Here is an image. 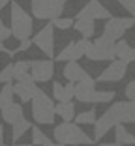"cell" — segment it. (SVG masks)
Returning <instances> with one entry per match:
<instances>
[{"label":"cell","instance_id":"cell-24","mask_svg":"<svg viewBox=\"0 0 135 146\" xmlns=\"http://www.w3.org/2000/svg\"><path fill=\"white\" fill-rule=\"evenodd\" d=\"M96 120H98V116H96V111H94V109L79 112V114L75 116V124H79V125H94Z\"/></svg>","mask_w":135,"mask_h":146},{"label":"cell","instance_id":"cell-11","mask_svg":"<svg viewBox=\"0 0 135 146\" xmlns=\"http://www.w3.org/2000/svg\"><path fill=\"white\" fill-rule=\"evenodd\" d=\"M96 92V79H92L90 75L84 77L83 81L75 82V99L81 103H94Z\"/></svg>","mask_w":135,"mask_h":146},{"label":"cell","instance_id":"cell-37","mask_svg":"<svg viewBox=\"0 0 135 146\" xmlns=\"http://www.w3.org/2000/svg\"><path fill=\"white\" fill-rule=\"evenodd\" d=\"M98 146H116V144H109V142H103V144H98Z\"/></svg>","mask_w":135,"mask_h":146},{"label":"cell","instance_id":"cell-23","mask_svg":"<svg viewBox=\"0 0 135 146\" xmlns=\"http://www.w3.org/2000/svg\"><path fill=\"white\" fill-rule=\"evenodd\" d=\"M13 96H15V90H13V84L8 82L4 84V88L0 90V109L8 107V105L13 103Z\"/></svg>","mask_w":135,"mask_h":146},{"label":"cell","instance_id":"cell-8","mask_svg":"<svg viewBox=\"0 0 135 146\" xmlns=\"http://www.w3.org/2000/svg\"><path fill=\"white\" fill-rule=\"evenodd\" d=\"M88 47H90V41L84 39V38L79 39V41H71L55 56V60L57 62H77L79 58L86 56V49Z\"/></svg>","mask_w":135,"mask_h":146},{"label":"cell","instance_id":"cell-34","mask_svg":"<svg viewBox=\"0 0 135 146\" xmlns=\"http://www.w3.org/2000/svg\"><path fill=\"white\" fill-rule=\"evenodd\" d=\"M4 144V125H0V146Z\"/></svg>","mask_w":135,"mask_h":146},{"label":"cell","instance_id":"cell-9","mask_svg":"<svg viewBox=\"0 0 135 146\" xmlns=\"http://www.w3.org/2000/svg\"><path fill=\"white\" fill-rule=\"evenodd\" d=\"M32 41H34V45L43 52L45 56L55 58V25H53V23L45 25L43 28L34 36Z\"/></svg>","mask_w":135,"mask_h":146},{"label":"cell","instance_id":"cell-28","mask_svg":"<svg viewBox=\"0 0 135 146\" xmlns=\"http://www.w3.org/2000/svg\"><path fill=\"white\" fill-rule=\"evenodd\" d=\"M11 79H13V64H8L0 71V84H8V82H11Z\"/></svg>","mask_w":135,"mask_h":146},{"label":"cell","instance_id":"cell-10","mask_svg":"<svg viewBox=\"0 0 135 146\" xmlns=\"http://www.w3.org/2000/svg\"><path fill=\"white\" fill-rule=\"evenodd\" d=\"M126 73H128V64L124 60L116 58V60H111V64L98 75L96 81L98 82H118L126 77Z\"/></svg>","mask_w":135,"mask_h":146},{"label":"cell","instance_id":"cell-31","mask_svg":"<svg viewBox=\"0 0 135 146\" xmlns=\"http://www.w3.org/2000/svg\"><path fill=\"white\" fill-rule=\"evenodd\" d=\"M11 28H8V26L4 25V21H0V41H4V39L11 38Z\"/></svg>","mask_w":135,"mask_h":146},{"label":"cell","instance_id":"cell-7","mask_svg":"<svg viewBox=\"0 0 135 146\" xmlns=\"http://www.w3.org/2000/svg\"><path fill=\"white\" fill-rule=\"evenodd\" d=\"M133 26H135L133 17H111V19H107V23L103 26V36L113 39V41H118L126 34V30H130Z\"/></svg>","mask_w":135,"mask_h":146},{"label":"cell","instance_id":"cell-15","mask_svg":"<svg viewBox=\"0 0 135 146\" xmlns=\"http://www.w3.org/2000/svg\"><path fill=\"white\" fill-rule=\"evenodd\" d=\"M13 90H15V96L21 99L23 103H28V101L34 99L36 92H38V86H36V81H30V82H17L15 81Z\"/></svg>","mask_w":135,"mask_h":146},{"label":"cell","instance_id":"cell-26","mask_svg":"<svg viewBox=\"0 0 135 146\" xmlns=\"http://www.w3.org/2000/svg\"><path fill=\"white\" fill-rule=\"evenodd\" d=\"M114 90H98L94 96V103H109L114 99Z\"/></svg>","mask_w":135,"mask_h":146},{"label":"cell","instance_id":"cell-2","mask_svg":"<svg viewBox=\"0 0 135 146\" xmlns=\"http://www.w3.org/2000/svg\"><path fill=\"white\" fill-rule=\"evenodd\" d=\"M9 28H11L13 38L19 41L28 39L34 30L32 15L17 2H11V6H9Z\"/></svg>","mask_w":135,"mask_h":146},{"label":"cell","instance_id":"cell-27","mask_svg":"<svg viewBox=\"0 0 135 146\" xmlns=\"http://www.w3.org/2000/svg\"><path fill=\"white\" fill-rule=\"evenodd\" d=\"M51 23L55 25V28H60V30H68V28H71V26L75 25V21L70 19V17H58V19H55V21H51Z\"/></svg>","mask_w":135,"mask_h":146},{"label":"cell","instance_id":"cell-14","mask_svg":"<svg viewBox=\"0 0 135 146\" xmlns=\"http://www.w3.org/2000/svg\"><path fill=\"white\" fill-rule=\"evenodd\" d=\"M62 75H64V79L68 82H79L84 77H88V73L84 71V68L79 62H66L64 69H62Z\"/></svg>","mask_w":135,"mask_h":146},{"label":"cell","instance_id":"cell-25","mask_svg":"<svg viewBox=\"0 0 135 146\" xmlns=\"http://www.w3.org/2000/svg\"><path fill=\"white\" fill-rule=\"evenodd\" d=\"M51 142L53 141L45 135V131H41L38 125L32 127V144H36V146H47V144H51Z\"/></svg>","mask_w":135,"mask_h":146},{"label":"cell","instance_id":"cell-38","mask_svg":"<svg viewBox=\"0 0 135 146\" xmlns=\"http://www.w3.org/2000/svg\"><path fill=\"white\" fill-rule=\"evenodd\" d=\"M13 146H30V144H13Z\"/></svg>","mask_w":135,"mask_h":146},{"label":"cell","instance_id":"cell-6","mask_svg":"<svg viewBox=\"0 0 135 146\" xmlns=\"http://www.w3.org/2000/svg\"><path fill=\"white\" fill-rule=\"evenodd\" d=\"M114 47H116V41H113V39L101 36V38L90 41V47L86 49V58L92 60V62L114 60V58H116V54H114Z\"/></svg>","mask_w":135,"mask_h":146},{"label":"cell","instance_id":"cell-12","mask_svg":"<svg viewBox=\"0 0 135 146\" xmlns=\"http://www.w3.org/2000/svg\"><path fill=\"white\" fill-rule=\"evenodd\" d=\"M77 19H92V21H96V19H111V13L100 0H90L77 13Z\"/></svg>","mask_w":135,"mask_h":146},{"label":"cell","instance_id":"cell-42","mask_svg":"<svg viewBox=\"0 0 135 146\" xmlns=\"http://www.w3.org/2000/svg\"><path fill=\"white\" fill-rule=\"evenodd\" d=\"M133 28H135V26H133Z\"/></svg>","mask_w":135,"mask_h":146},{"label":"cell","instance_id":"cell-16","mask_svg":"<svg viewBox=\"0 0 135 146\" xmlns=\"http://www.w3.org/2000/svg\"><path fill=\"white\" fill-rule=\"evenodd\" d=\"M53 98L60 101H71L75 98V82H68V84H60V82H53Z\"/></svg>","mask_w":135,"mask_h":146},{"label":"cell","instance_id":"cell-13","mask_svg":"<svg viewBox=\"0 0 135 146\" xmlns=\"http://www.w3.org/2000/svg\"><path fill=\"white\" fill-rule=\"evenodd\" d=\"M30 73L36 82H47L53 79L55 73V62L53 60H32Z\"/></svg>","mask_w":135,"mask_h":146},{"label":"cell","instance_id":"cell-29","mask_svg":"<svg viewBox=\"0 0 135 146\" xmlns=\"http://www.w3.org/2000/svg\"><path fill=\"white\" fill-rule=\"evenodd\" d=\"M118 4L122 6V8L126 9L128 13L135 15V0H118Z\"/></svg>","mask_w":135,"mask_h":146},{"label":"cell","instance_id":"cell-36","mask_svg":"<svg viewBox=\"0 0 135 146\" xmlns=\"http://www.w3.org/2000/svg\"><path fill=\"white\" fill-rule=\"evenodd\" d=\"M47 146H64V144H60V142H51V144H47Z\"/></svg>","mask_w":135,"mask_h":146},{"label":"cell","instance_id":"cell-18","mask_svg":"<svg viewBox=\"0 0 135 146\" xmlns=\"http://www.w3.org/2000/svg\"><path fill=\"white\" fill-rule=\"evenodd\" d=\"M114 54H116L118 60H124L126 64L135 60V49L131 45H128V41L124 39H118L116 41V47H114Z\"/></svg>","mask_w":135,"mask_h":146},{"label":"cell","instance_id":"cell-3","mask_svg":"<svg viewBox=\"0 0 135 146\" xmlns=\"http://www.w3.org/2000/svg\"><path fill=\"white\" fill-rule=\"evenodd\" d=\"M53 137L57 139V142L64 146H86L92 144L94 139L88 137L84 133L79 124H71V122H62V124L55 125V131H53Z\"/></svg>","mask_w":135,"mask_h":146},{"label":"cell","instance_id":"cell-32","mask_svg":"<svg viewBox=\"0 0 135 146\" xmlns=\"http://www.w3.org/2000/svg\"><path fill=\"white\" fill-rule=\"evenodd\" d=\"M32 45H34V41H32L30 38H28V39H23V41L19 43V47L15 49V52H21V51H28V49H30Z\"/></svg>","mask_w":135,"mask_h":146},{"label":"cell","instance_id":"cell-4","mask_svg":"<svg viewBox=\"0 0 135 146\" xmlns=\"http://www.w3.org/2000/svg\"><path fill=\"white\" fill-rule=\"evenodd\" d=\"M57 116V105L45 94L41 88H38L34 99H32V118L38 125H51Z\"/></svg>","mask_w":135,"mask_h":146},{"label":"cell","instance_id":"cell-35","mask_svg":"<svg viewBox=\"0 0 135 146\" xmlns=\"http://www.w3.org/2000/svg\"><path fill=\"white\" fill-rule=\"evenodd\" d=\"M8 2H9V0H0V11H2V9L8 6Z\"/></svg>","mask_w":135,"mask_h":146},{"label":"cell","instance_id":"cell-21","mask_svg":"<svg viewBox=\"0 0 135 146\" xmlns=\"http://www.w3.org/2000/svg\"><path fill=\"white\" fill-rule=\"evenodd\" d=\"M73 28L83 36L84 39H88V38L94 36V21H92V19H77L75 25H73Z\"/></svg>","mask_w":135,"mask_h":146},{"label":"cell","instance_id":"cell-22","mask_svg":"<svg viewBox=\"0 0 135 146\" xmlns=\"http://www.w3.org/2000/svg\"><path fill=\"white\" fill-rule=\"evenodd\" d=\"M11 137H13V141H15V142H17L19 141V139H21L23 137V135H26V131H30V129L32 127H34V125H32L30 124V122H28V120H26V118H23V120L21 122H17V124H13L11 125Z\"/></svg>","mask_w":135,"mask_h":146},{"label":"cell","instance_id":"cell-30","mask_svg":"<svg viewBox=\"0 0 135 146\" xmlns=\"http://www.w3.org/2000/svg\"><path fill=\"white\" fill-rule=\"evenodd\" d=\"M124 94H126V98L130 99V101H133V103H135V81H130V82H128Z\"/></svg>","mask_w":135,"mask_h":146},{"label":"cell","instance_id":"cell-17","mask_svg":"<svg viewBox=\"0 0 135 146\" xmlns=\"http://www.w3.org/2000/svg\"><path fill=\"white\" fill-rule=\"evenodd\" d=\"M0 116H2V120L6 122V124H17V122H21L23 118H25V112H23V105L21 103H11L8 105V107L0 109Z\"/></svg>","mask_w":135,"mask_h":146},{"label":"cell","instance_id":"cell-1","mask_svg":"<svg viewBox=\"0 0 135 146\" xmlns=\"http://www.w3.org/2000/svg\"><path fill=\"white\" fill-rule=\"evenodd\" d=\"M118 124H135V103L133 101H116L109 107L94 124V141H100Z\"/></svg>","mask_w":135,"mask_h":146},{"label":"cell","instance_id":"cell-19","mask_svg":"<svg viewBox=\"0 0 135 146\" xmlns=\"http://www.w3.org/2000/svg\"><path fill=\"white\" fill-rule=\"evenodd\" d=\"M114 142H116V144H122V146L135 144V135H131L124 124H118L116 127H114Z\"/></svg>","mask_w":135,"mask_h":146},{"label":"cell","instance_id":"cell-33","mask_svg":"<svg viewBox=\"0 0 135 146\" xmlns=\"http://www.w3.org/2000/svg\"><path fill=\"white\" fill-rule=\"evenodd\" d=\"M0 52H6L8 56H13V54H15V51H11V49H8V47H6V45H4L2 41H0Z\"/></svg>","mask_w":135,"mask_h":146},{"label":"cell","instance_id":"cell-39","mask_svg":"<svg viewBox=\"0 0 135 146\" xmlns=\"http://www.w3.org/2000/svg\"><path fill=\"white\" fill-rule=\"evenodd\" d=\"M114 144H116V142H114ZM116 146H122V144H116Z\"/></svg>","mask_w":135,"mask_h":146},{"label":"cell","instance_id":"cell-41","mask_svg":"<svg viewBox=\"0 0 135 146\" xmlns=\"http://www.w3.org/2000/svg\"><path fill=\"white\" fill-rule=\"evenodd\" d=\"M9 2H11V0H9Z\"/></svg>","mask_w":135,"mask_h":146},{"label":"cell","instance_id":"cell-20","mask_svg":"<svg viewBox=\"0 0 135 146\" xmlns=\"http://www.w3.org/2000/svg\"><path fill=\"white\" fill-rule=\"evenodd\" d=\"M57 114L60 116L64 122H71L75 120V103H71V101H60V103L57 105Z\"/></svg>","mask_w":135,"mask_h":146},{"label":"cell","instance_id":"cell-5","mask_svg":"<svg viewBox=\"0 0 135 146\" xmlns=\"http://www.w3.org/2000/svg\"><path fill=\"white\" fill-rule=\"evenodd\" d=\"M66 0H32L30 13L39 21H55L64 13Z\"/></svg>","mask_w":135,"mask_h":146},{"label":"cell","instance_id":"cell-40","mask_svg":"<svg viewBox=\"0 0 135 146\" xmlns=\"http://www.w3.org/2000/svg\"><path fill=\"white\" fill-rule=\"evenodd\" d=\"M2 146H8V144H2Z\"/></svg>","mask_w":135,"mask_h":146}]
</instances>
